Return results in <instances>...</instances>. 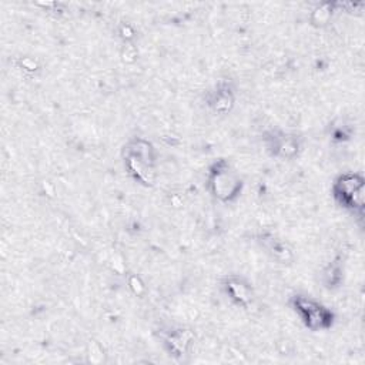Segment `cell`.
Instances as JSON below:
<instances>
[{"mask_svg":"<svg viewBox=\"0 0 365 365\" xmlns=\"http://www.w3.org/2000/svg\"><path fill=\"white\" fill-rule=\"evenodd\" d=\"M208 188L215 198L228 202L238 197L242 181L225 160H220L210 168Z\"/></svg>","mask_w":365,"mask_h":365,"instance_id":"6da1fadb","label":"cell"},{"mask_svg":"<svg viewBox=\"0 0 365 365\" xmlns=\"http://www.w3.org/2000/svg\"><path fill=\"white\" fill-rule=\"evenodd\" d=\"M125 153V164L133 177L140 182L151 184L154 180L153 167L155 163L151 144L143 138H137L127 145Z\"/></svg>","mask_w":365,"mask_h":365,"instance_id":"7a4b0ae2","label":"cell"},{"mask_svg":"<svg viewBox=\"0 0 365 365\" xmlns=\"http://www.w3.org/2000/svg\"><path fill=\"white\" fill-rule=\"evenodd\" d=\"M332 192L335 200L352 212H361L364 208V178L358 174L346 173L334 182Z\"/></svg>","mask_w":365,"mask_h":365,"instance_id":"3957f363","label":"cell"},{"mask_svg":"<svg viewBox=\"0 0 365 365\" xmlns=\"http://www.w3.org/2000/svg\"><path fill=\"white\" fill-rule=\"evenodd\" d=\"M292 307L301 317L305 327L312 331L328 329L332 325V312L309 297L295 295L292 298Z\"/></svg>","mask_w":365,"mask_h":365,"instance_id":"277c9868","label":"cell"},{"mask_svg":"<svg viewBox=\"0 0 365 365\" xmlns=\"http://www.w3.org/2000/svg\"><path fill=\"white\" fill-rule=\"evenodd\" d=\"M267 147L272 153V155L291 158L298 151V140L297 137L284 133H272L271 137H268L267 140Z\"/></svg>","mask_w":365,"mask_h":365,"instance_id":"5b68a950","label":"cell"},{"mask_svg":"<svg viewBox=\"0 0 365 365\" xmlns=\"http://www.w3.org/2000/svg\"><path fill=\"white\" fill-rule=\"evenodd\" d=\"M227 295L241 307H247L251 302V288L238 278H231L224 285Z\"/></svg>","mask_w":365,"mask_h":365,"instance_id":"8992f818","label":"cell"},{"mask_svg":"<svg viewBox=\"0 0 365 365\" xmlns=\"http://www.w3.org/2000/svg\"><path fill=\"white\" fill-rule=\"evenodd\" d=\"M191 342V334L187 331H175L173 334H170L165 338V344L168 346V351L175 355V356H181L185 354L188 345Z\"/></svg>","mask_w":365,"mask_h":365,"instance_id":"52a82bcc","label":"cell"},{"mask_svg":"<svg viewBox=\"0 0 365 365\" xmlns=\"http://www.w3.org/2000/svg\"><path fill=\"white\" fill-rule=\"evenodd\" d=\"M210 104L214 111L227 113L234 104V96L228 87H218L215 93H212Z\"/></svg>","mask_w":365,"mask_h":365,"instance_id":"ba28073f","label":"cell"}]
</instances>
